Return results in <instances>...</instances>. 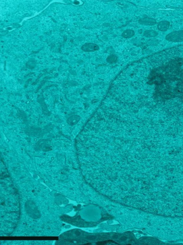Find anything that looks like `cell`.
I'll list each match as a JSON object with an SVG mask.
<instances>
[{"label": "cell", "mask_w": 183, "mask_h": 245, "mask_svg": "<svg viewBox=\"0 0 183 245\" xmlns=\"http://www.w3.org/2000/svg\"><path fill=\"white\" fill-rule=\"evenodd\" d=\"M149 83L155 86L154 96L158 99L183 100V59L171 61L153 71Z\"/></svg>", "instance_id": "cell-1"}, {"label": "cell", "mask_w": 183, "mask_h": 245, "mask_svg": "<svg viewBox=\"0 0 183 245\" xmlns=\"http://www.w3.org/2000/svg\"><path fill=\"white\" fill-rule=\"evenodd\" d=\"M166 39L170 42H181L183 41V30L173 31L166 35Z\"/></svg>", "instance_id": "cell-2"}, {"label": "cell", "mask_w": 183, "mask_h": 245, "mask_svg": "<svg viewBox=\"0 0 183 245\" xmlns=\"http://www.w3.org/2000/svg\"><path fill=\"white\" fill-rule=\"evenodd\" d=\"M99 46L97 44L93 43H86L81 47V49L85 52H94L99 50Z\"/></svg>", "instance_id": "cell-3"}, {"label": "cell", "mask_w": 183, "mask_h": 245, "mask_svg": "<svg viewBox=\"0 0 183 245\" xmlns=\"http://www.w3.org/2000/svg\"><path fill=\"white\" fill-rule=\"evenodd\" d=\"M139 22L144 25L152 26L156 24V21L154 18L147 17L139 20Z\"/></svg>", "instance_id": "cell-4"}, {"label": "cell", "mask_w": 183, "mask_h": 245, "mask_svg": "<svg viewBox=\"0 0 183 245\" xmlns=\"http://www.w3.org/2000/svg\"><path fill=\"white\" fill-rule=\"evenodd\" d=\"M170 24L169 22L164 21L161 22L158 24V29L161 31H165L169 29Z\"/></svg>", "instance_id": "cell-5"}, {"label": "cell", "mask_w": 183, "mask_h": 245, "mask_svg": "<svg viewBox=\"0 0 183 245\" xmlns=\"http://www.w3.org/2000/svg\"><path fill=\"white\" fill-rule=\"evenodd\" d=\"M135 35L134 31L131 29L126 30L122 33V36L124 38H130L132 37Z\"/></svg>", "instance_id": "cell-6"}, {"label": "cell", "mask_w": 183, "mask_h": 245, "mask_svg": "<svg viewBox=\"0 0 183 245\" xmlns=\"http://www.w3.org/2000/svg\"><path fill=\"white\" fill-rule=\"evenodd\" d=\"M144 35L147 38L154 37L157 35L158 33L153 30H147L144 32Z\"/></svg>", "instance_id": "cell-7"}, {"label": "cell", "mask_w": 183, "mask_h": 245, "mask_svg": "<svg viewBox=\"0 0 183 245\" xmlns=\"http://www.w3.org/2000/svg\"><path fill=\"white\" fill-rule=\"evenodd\" d=\"M117 58L116 56H114V55H111L109 56L107 58L108 61L110 62H113L114 61H116Z\"/></svg>", "instance_id": "cell-8"}]
</instances>
